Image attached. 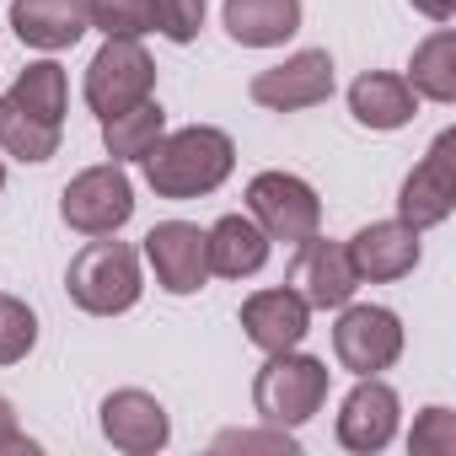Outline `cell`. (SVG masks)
<instances>
[{
	"label": "cell",
	"instance_id": "cell-1",
	"mask_svg": "<svg viewBox=\"0 0 456 456\" xmlns=\"http://www.w3.org/2000/svg\"><path fill=\"white\" fill-rule=\"evenodd\" d=\"M140 167H145V183L156 188V199H204L232 177L237 145L215 124H188V129H167Z\"/></svg>",
	"mask_w": 456,
	"mask_h": 456
},
{
	"label": "cell",
	"instance_id": "cell-2",
	"mask_svg": "<svg viewBox=\"0 0 456 456\" xmlns=\"http://www.w3.org/2000/svg\"><path fill=\"white\" fill-rule=\"evenodd\" d=\"M65 290L81 312L92 317H124L140 306L145 296V274H140V253L129 242H113V237H92L70 269H65Z\"/></svg>",
	"mask_w": 456,
	"mask_h": 456
},
{
	"label": "cell",
	"instance_id": "cell-3",
	"mask_svg": "<svg viewBox=\"0 0 456 456\" xmlns=\"http://www.w3.org/2000/svg\"><path fill=\"white\" fill-rule=\"evenodd\" d=\"M322 403H328V365L317 354L285 349V354H269V365L253 376V408L264 424L301 429L322 413Z\"/></svg>",
	"mask_w": 456,
	"mask_h": 456
},
{
	"label": "cell",
	"instance_id": "cell-4",
	"mask_svg": "<svg viewBox=\"0 0 456 456\" xmlns=\"http://www.w3.org/2000/svg\"><path fill=\"white\" fill-rule=\"evenodd\" d=\"M81 97H86V108L97 118H113V113L134 108V102L156 97V60L145 54L140 38H108L86 65Z\"/></svg>",
	"mask_w": 456,
	"mask_h": 456
},
{
	"label": "cell",
	"instance_id": "cell-5",
	"mask_svg": "<svg viewBox=\"0 0 456 456\" xmlns=\"http://www.w3.org/2000/svg\"><path fill=\"white\" fill-rule=\"evenodd\" d=\"M248 215L264 225L269 242H285V248H301L306 237L322 232V199L296 172H258L248 183Z\"/></svg>",
	"mask_w": 456,
	"mask_h": 456
},
{
	"label": "cell",
	"instance_id": "cell-6",
	"mask_svg": "<svg viewBox=\"0 0 456 456\" xmlns=\"http://www.w3.org/2000/svg\"><path fill=\"white\" fill-rule=\"evenodd\" d=\"M60 215L70 232L81 237H113L118 225H129L134 215V183L124 172V161H102V167H86L65 183L60 193Z\"/></svg>",
	"mask_w": 456,
	"mask_h": 456
},
{
	"label": "cell",
	"instance_id": "cell-7",
	"mask_svg": "<svg viewBox=\"0 0 456 456\" xmlns=\"http://www.w3.org/2000/svg\"><path fill=\"white\" fill-rule=\"evenodd\" d=\"M333 354L349 376H381L403 360V317L392 306H354L344 301L338 306V322H333Z\"/></svg>",
	"mask_w": 456,
	"mask_h": 456
},
{
	"label": "cell",
	"instance_id": "cell-8",
	"mask_svg": "<svg viewBox=\"0 0 456 456\" xmlns=\"http://www.w3.org/2000/svg\"><path fill=\"white\" fill-rule=\"evenodd\" d=\"M456 209V129H440L424 161L397 188V220L424 237L429 225H445Z\"/></svg>",
	"mask_w": 456,
	"mask_h": 456
},
{
	"label": "cell",
	"instance_id": "cell-9",
	"mask_svg": "<svg viewBox=\"0 0 456 456\" xmlns=\"http://www.w3.org/2000/svg\"><path fill=\"white\" fill-rule=\"evenodd\" d=\"M248 97L269 113H301V108H317L333 97V54L328 49H296L285 54L280 65L258 70Z\"/></svg>",
	"mask_w": 456,
	"mask_h": 456
},
{
	"label": "cell",
	"instance_id": "cell-10",
	"mask_svg": "<svg viewBox=\"0 0 456 456\" xmlns=\"http://www.w3.org/2000/svg\"><path fill=\"white\" fill-rule=\"evenodd\" d=\"M145 264L156 274V285L167 296H199L209 280V258H204V232L193 220H161L145 232Z\"/></svg>",
	"mask_w": 456,
	"mask_h": 456
},
{
	"label": "cell",
	"instance_id": "cell-11",
	"mask_svg": "<svg viewBox=\"0 0 456 456\" xmlns=\"http://www.w3.org/2000/svg\"><path fill=\"white\" fill-rule=\"evenodd\" d=\"M290 290L312 312H338L344 301H354L360 274L349 264V248L344 242H328V237H306L296 248V264H290Z\"/></svg>",
	"mask_w": 456,
	"mask_h": 456
},
{
	"label": "cell",
	"instance_id": "cell-12",
	"mask_svg": "<svg viewBox=\"0 0 456 456\" xmlns=\"http://www.w3.org/2000/svg\"><path fill=\"white\" fill-rule=\"evenodd\" d=\"M397 419H403V397L381 376H360L354 392L338 408V445L360 451V456H376L397 440Z\"/></svg>",
	"mask_w": 456,
	"mask_h": 456
},
{
	"label": "cell",
	"instance_id": "cell-13",
	"mask_svg": "<svg viewBox=\"0 0 456 456\" xmlns=\"http://www.w3.org/2000/svg\"><path fill=\"white\" fill-rule=\"evenodd\" d=\"M102 435H108V445L124 451V456H156V451L172 440V419H167V408H161L151 392L118 387V392L102 397Z\"/></svg>",
	"mask_w": 456,
	"mask_h": 456
},
{
	"label": "cell",
	"instance_id": "cell-14",
	"mask_svg": "<svg viewBox=\"0 0 456 456\" xmlns=\"http://www.w3.org/2000/svg\"><path fill=\"white\" fill-rule=\"evenodd\" d=\"M349 248V264H354V274H360V285L370 280V285H392V280H403V274H413L419 269V232L413 225H403V220H370V225H360V232L344 242Z\"/></svg>",
	"mask_w": 456,
	"mask_h": 456
},
{
	"label": "cell",
	"instance_id": "cell-15",
	"mask_svg": "<svg viewBox=\"0 0 456 456\" xmlns=\"http://www.w3.org/2000/svg\"><path fill=\"white\" fill-rule=\"evenodd\" d=\"M242 333H248V344L264 349V354L301 349V338L312 333V306H306L290 285L253 290V296L242 301Z\"/></svg>",
	"mask_w": 456,
	"mask_h": 456
},
{
	"label": "cell",
	"instance_id": "cell-16",
	"mask_svg": "<svg viewBox=\"0 0 456 456\" xmlns=\"http://www.w3.org/2000/svg\"><path fill=\"white\" fill-rule=\"evenodd\" d=\"M12 33L38 54L76 49L92 33L86 28V0H12Z\"/></svg>",
	"mask_w": 456,
	"mask_h": 456
},
{
	"label": "cell",
	"instance_id": "cell-17",
	"mask_svg": "<svg viewBox=\"0 0 456 456\" xmlns=\"http://www.w3.org/2000/svg\"><path fill=\"white\" fill-rule=\"evenodd\" d=\"M269 237L253 215H220L209 232H204V258H209V274L220 280H253L264 264H269Z\"/></svg>",
	"mask_w": 456,
	"mask_h": 456
},
{
	"label": "cell",
	"instance_id": "cell-18",
	"mask_svg": "<svg viewBox=\"0 0 456 456\" xmlns=\"http://www.w3.org/2000/svg\"><path fill=\"white\" fill-rule=\"evenodd\" d=\"M220 17L242 49H280L301 28V0H225Z\"/></svg>",
	"mask_w": 456,
	"mask_h": 456
},
{
	"label": "cell",
	"instance_id": "cell-19",
	"mask_svg": "<svg viewBox=\"0 0 456 456\" xmlns=\"http://www.w3.org/2000/svg\"><path fill=\"white\" fill-rule=\"evenodd\" d=\"M413 108H419L413 86H408L403 76H392V70H365V76L349 86V113H354V124H365V129L392 134V129H403V124L413 118Z\"/></svg>",
	"mask_w": 456,
	"mask_h": 456
},
{
	"label": "cell",
	"instance_id": "cell-20",
	"mask_svg": "<svg viewBox=\"0 0 456 456\" xmlns=\"http://www.w3.org/2000/svg\"><path fill=\"white\" fill-rule=\"evenodd\" d=\"M60 140H65V124H54V118H44V113H33V108H22L12 92L0 97V151L6 156H17V161H49V156H60Z\"/></svg>",
	"mask_w": 456,
	"mask_h": 456
},
{
	"label": "cell",
	"instance_id": "cell-21",
	"mask_svg": "<svg viewBox=\"0 0 456 456\" xmlns=\"http://www.w3.org/2000/svg\"><path fill=\"white\" fill-rule=\"evenodd\" d=\"M408 86H413V97H424V102H456V33L440 22L419 49H413V60H408V76H403Z\"/></svg>",
	"mask_w": 456,
	"mask_h": 456
},
{
	"label": "cell",
	"instance_id": "cell-22",
	"mask_svg": "<svg viewBox=\"0 0 456 456\" xmlns=\"http://www.w3.org/2000/svg\"><path fill=\"white\" fill-rule=\"evenodd\" d=\"M161 134H167V113H161L156 97H145V102L113 113V118H102V145H108L113 161H145Z\"/></svg>",
	"mask_w": 456,
	"mask_h": 456
},
{
	"label": "cell",
	"instance_id": "cell-23",
	"mask_svg": "<svg viewBox=\"0 0 456 456\" xmlns=\"http://www.w3.org/2000/svg\"><path fill=\"white\" fill-rule=\"evenodd\" d=\"M12 97H17L22 108L44 113V118L65 124V97H70V86H65V65H54V60H33V65L12 81Z\"/></svg>",
	"mask_w": 456,
	"mask_h": 456
},
{
	"label": "cell",
	"instance_id": "cell-24",
	"mask_svg": "<svg viewBox=\"0 0 456 456\" xmlns=\"http://www.w3.org/2000/svg\"><path fill=\"white\" fill-rule=\"evenodd\" d=\"M86 28L102 38H145L151 28V0H86Z\"/></svg>",
	"mask_w": 456,
	"mask_h": 456
},
{
	"label": "cell",
	"instance_id": "cell-25",
	"mask_svg": "<svg viewBox=\"0 0 456 456\" xmlns=\"http://www.w3.org/2000/svg\"><path fill=\"white\" fill-rule=\"evenodd\" d=\"M33 344H38V317H33V306L17 301V296H0V365L28 360Z\"/></svg>",
	"mask_w": 456,
	"mask_h": 456
},
{
	"label": "cell",
	"instance_id": "cell-26",
	"mask_svg": "<svg viewBox=\"0 0 456 456\" xmlns=\"http://www.w3.org/2000/svg\"><path fill=\"white\" fill-rule=\"evenodd\" d=\"M408 451H413V456H456V413H451L445 403L424 408V413L413 419Z\"/></svg>",
	"mask_w": 456,
	"mask_h": 456
},
{
	"label": "cell",
	"instance_id": "cell-27",
	"mask_svg": "<svg viewBox=\"0 0 456 456\" xmlns=\"http://www.w3.org/2000/svg\"><path fill=\"white\" fill-rule=\"evenodd\" d=\"M151 28L172 44H193L204 28V0H151Z\"/></svg>",
	"mask_w": 456,
	"mask_h": 456
},
{
	"label": "cell",
	"instance_id": "cell-28",
	"mask_svg": "<svg viewBox=\"0 0 456 456\" xmlns=\"http://www.w3.org/2000/svg\"><path fill=\"white\" fill-rule=\"evenodd\" d=\"M215 451H274V456H296V435L269 424V429H225L215 435Z\"/></svg>",
	"mask_w": 456,
	"mask_h": 456
},
{
	"label": "cell",
	"instance_id": "cell-29",
	"mask_svg": "<svg viewBox=\"0 0 456 456\" xmlns=\"http://www.w3.org/2000/svg\"><path fill=\"white\" fill-rule=\"evenodd\" d=\"M12 451H38V440H28V435H22L12 397H0V456H12Z\"/></svg>",
	"mask_w": 456,
	"mask_h": 456
},
{
	"label": "cell",
	"instance_id": "cell-30",
	"mask_svg": "<svg viewBox=\"0 0 456 456\" xmlns=\"http://www.w3.org/2000/svg\"><path fill=\"white\" fill-rule=\"evenodd\" d=\"M413 12H424L429 22H451L456 17V0H413Z\"/></svg>",
	"mask_w": 456,
	"mask_h": 456
},
{
	"label": "cell",
	"instance_id": "cell-31",
	"mask_svg": "<svg viewBox=\"0 0 456 456\" xmlns=\"http://www.w3.org/2000/svg\"><path fill=\"white\" fill-rule=\"evenodd\" d=\"M0 188H6V161H0Z\"/></svg>",
	"mask_w": 456,
	"mask_h": 456
}]
</instances>
